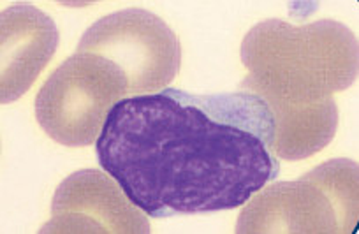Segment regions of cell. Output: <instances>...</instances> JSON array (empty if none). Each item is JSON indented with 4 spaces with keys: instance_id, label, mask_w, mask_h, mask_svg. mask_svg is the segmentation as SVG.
I'll return each mask as SVG.
<instances>
[{
    "instance_id": "cell-4",
    "label": "cell",
    "mask_w": 359,
    "mask_h": 234,
    "mask_svg": "<svg viewBox=\"0 0 359 234\" xmlns=\"http://www.w3.org/2000/svg\"><path fill=\"white\" fill-rule=\"evenodd\" d=\"M129 94L126 76L106 58L78 51L62 62L36 97V118L64 146H88L109 111Z\"/></svg>"
},
{
    "instance_id": "cell-7",
    "label": "cell",
    "mask_w": 359,
    "mask_h": 234,
    "mask_svg": "<svg viewBox=\"0 0 359 234\" xmlns=\"http://www.w3.org/2000/svg\"><path fill=\"white\" fill-rule=\"evenodd\" d=\"M2 37V104L16 101L30 90L58 48V29L53 20L32 4H16L0 16Z\"/></svg>"
},
{
    "instance_id": "cell-5",
    "label": "cell",
    "mask_w": 359,
    "mask_h": 234,
    "mask_svg": "<svg viewBox=\"0 0 359 234\" xmlns=\"http://www.w3.org/2000/svg\"><path fill=\"white\" fill-rule=\"evenodd\" d=\"M76 50L111 62L126 76L129 94L136 95L164 90L182 62L180 43L168 23L137 8L97 20L86 29Z\"/></svg>"
},
{
    "instance_id": "cell-3",
    "label": "cell",
    "mask_w": 359,
    "mask_h": 234,
    "mask_svg": "<svg viewBox=\"0 0 359 234\" xmlns=\"http://www.w3.org/2000/svg\"><path fill=\"white\" fill-rule=\"evenodd\" d=\"M240 216V234L352 233L358 222V164L331 160L298 181L259 191Z\"/></svg>"
},
{
    "instance_id": "cell-2",
    "label": "cell",
    "mask_w": 359,
    "mask_h": 234,
    "mask_svg": "<svg viewBox=\"0 0 359 234\" xmlns=\"http://www.w3.org/2000/svg\"><path fill=\"white\" fill-rule=\"evenodd\" d=\"M241 88L266 101L271 113L331 101L358 76V39L341 23L320 20L292 27L280 20L257 23L245 36Z\"/></svg>"
},
{
    "instance_id": "cell-6",
    "label": "cell",
    "mask_w": 359,
    "mask_h": 234,
    "mask_svg": "<svg viewBox=\"0 0 359 234\" xmlns=\"http://www.w3.org/2000/svg\"><path fill=\"white\" fill-rule=\"evenodd\" d=\"M51 216L41 233H150L143 209L108 173L94 170L78 171L62 181Z\"/></svg>"
},
{
    "instance_id": "cell-1",
    "label": "cell",
    "mask_w": 359,
    "mask_h": 234,
    "mask_svg": "<svg viewBox=\"0 0 359 234\" xmlns=\"http://www.w3.org/2000/svg\"><path fill=\"white\" fill-rule=\"evenodd\" d=\"M273 113L248 90L178 88L126 97L106 118L95 153L148 216L233 209L278 178Z\"/></svg>"
}]
</instances>
